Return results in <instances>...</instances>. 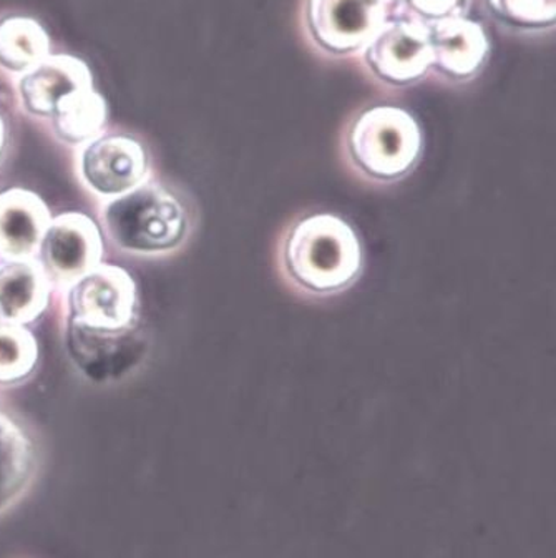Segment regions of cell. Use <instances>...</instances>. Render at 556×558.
Masks as SVG:
<instances>
[{
    "label": "cell",
    "instance_id": "cell-1",
    "mask_svg": "<svg viewBox=\"0 0 556 558\" xmlns=\"http://www.w3.org/2000/svg\"><path fill=\"white\" fill-rule=\"evenodd\" d=\"M275 268L294 296L326 301L348 293L364 271V246L338 214L314 209L295 215L279 231Z\"/></svg>",
    "mask_w": 556,
    "mask_h": 558
},
{
    "label": "cell",
    "instance_id": "cell-2",
    "mask_svg": "<svg viewBox=\"0 0 556 558\" xmlns=\"http://www.w3.org/2000/svg\"><path fill=\"white\" fill-rule=\"evenodd\" d=\"M424 136L412 113L374 105L355 116L342 138V161L352 179L371 189H390L414 173Z\"/></svg>",
    "mask_w": 556,
    "mask_h": 558
},
{
    "label": "cell",
    "instance_id": "cell-3",
    "mask_svg": "<svg viewBox=\"0 0 556 558\" xmlns=\"http://www.w3.org/2000/svg\"><path fill=\"white\" fill-rule=\"evenodd\" d=\"M111 238L130 252L164 253L186 238L190 218L183 203L157 185L136 186L105 211Z\"/></svg>",
    "mask_w": 556,
    "mask_h": 558
},
{
    "label": "cell",
    "instance_id": "cell-4",
    "mask_svg": "<svg viewBox=\"0 0 556 558\" xmlns=\"http://www.w3.org/2000/svg\"><path fill=\"white\" fill-rule=\"evenodd\" d=\"M307 22L324 49L348 53L371 43L383 27L384 5L377 0H310Z\"/></svg>",
    "mask_w": 556,
    "mask_h": 558
},
{
    "label": "cell",
    "instance_id": "cell-5",
    "mask_svg": "<svg viewBox=\"0 0 556 558\" xmlns=\"http://www.w3.org/2000/svg\"><path fill=\"white\" fill-rule=\"evenodd\" d=\"M367 60L390 84L419 81L434 63L428 28L407 21L384 24L368 43Z\"/></svg>",
    "mask_w": 556,
    "mask_h": 558
},
{
    "label": "cell",
    "instance_id": "cell-6",
    "mask_svg": "<svg viewBox=\"0 0 556 558\" xmlns=\"http://www.w3.org/2000/svg\"><path fill=\"white\" fill-rule=\"evenodd\" d=\"M135 288L119 268H95L73 288V319L97 329H120L133 323Z\"/></svg>",
    "mask_w": 556,
    "mask_h": 558
},
{
    "label": "cell",
    "instance_id": "cell-7",
    "mask_svg": "<svg viewBox=\"0 0 556 558\" xmlns=\"http://www.w3.org/2000/svg\"><path fill=\"white\" fill-rule=\"evenodd\" d=\"M100 236L81 215L59 218L43 238V262L57 281H72L95 269L100 258Z\"/></svg>",
    "mask_w": 556,
    "mask_h": 558
},
{
    "label": "cell",
    "instance_id": "cell-8",
    "mask_svg": "<svg viewBox=\"0 0 556 558\" xmlns=\"http://www.w3.org/2000/svg\"><path fill=\"white\" fill-rule=\"evenodd\" d=\"M145 168L142 147L126 136L98 140L85 150L82 158L85 182L101 195H119L136 189Z\"/></svg>",
    "mask_w": 556,
    "mask_h": 558
},
{
    "label": "cell",
    "instance_id": "cell-9",
    "mask_svg": "<svg viewBox=\"0 0 556 558\" xmlns=\"http://www.w3.org/2000/svg\"><path fill=\"white\" fill-rule=\"evenodd\" d=\"M428 34L434 63L450 77H472L487 60L491 44L479 22L462 15L440 19Z\"/></svg>",
    "mask_w": 556,
    "mask_h": 558
},
{
    "label": "cell",
    "instance_id": "cell-10",
    "mask_svg": "<svg viewBox=\"0 0 556 558\" xmlns=\"http://www.w3.org/2000/svg\"><path fill=\"white\" fill-rule=\"evenodd\" d=\"M39 472V459L27 430L0 411V517L21 506Z\"/></svg>",
    "mask_w": 556,
    "mask_h": 558
},
{
    "label": "cell",
    "instance_id": "cell-11",
    "mask_svg": "<svg viewBox=\"0 0 556 558\" xmlns=\"http://www.w3.org/2000/svg\"><path fill=\"white\" fill-rule=\"evenodd\" d=\"M87 87H92L87 66L69 56L40 62L21 84L25 107L37 116H52L63 97Z\"/></svg>",
    "mask_w": 556,
    "mask_h": 558
},
{
    "label": "cell",
    "instance_id": "cell-12",
    "mask_svg": "<svg viewBox=\"0 0 556 558\" xmlns=\"http://www.w3.org/2000/svg\"><path fill=\"white\" fill-rule=\"evenodd\" d=\"M46 231L47 214L39 199L21 190L0 195V255L9 259L32 255Z\"/></svg>",
    "mask_w": 556,
    "mask_h": 558
},
{
    "label": "cell",
    "instance_id": "cell-13",
    "mask_svg": "<svg viewBox=\"0 0 556 558\" xmlns=\"http://www.w3.org/2000/svg\"><path fill=\"white\" fill-rule=\"evenodd\" d=\"M46 284L35 266L24 262L0 263V319L25 323L39 316L46 306Z\"/></svg>",
    "mask_w": 556,
    "mask_h": 558
},
{
    "label": "cell",
    "instance_id": "cell-14",
    "mask_svg": "<svg viewBox=\"0 0 556 558\" xmlns=\"http://www.w3.org/2000/svg\"><path fill=\"white\" fill-rule=\"evenodd\" d=\"M72 348L78 361L88 373H111L110 367L119 369L117 360H133L136 338L133 323L120 329H97L73 319Z\"/></svg>",
    "mask_w": 556,
    "mask_h": 558
},
{
    "label": "cell",
    "instance_id": "cell-15",
    "mask_svg": "<svg viewBox=\"0 0 556 558\" xmlns=\"http://www.w3.org/2000/svg\"><path fill=\"white\" fill-rule=\"evenodd\" d=\"M49 56V39L37 22L9 17L0 22V63L11 70H28Z\"/></svg>",
    "mask_w": 556,
    "mask_h": 558
},
{
    "label": "cell",
    "instance_id": "cell-16",
    "mask_svg": "<svg viewBox=\"0 0 556 558\" xmlns=\"http://www.w3.org/2000/svg\"><path fill=\"white\" fill-rule=\"evenodd\" d=\"M52 116L60 136L69 142H84L104 126L107 110L104 98L87 87L63 97Z\"/></svg>",
    "mask_w": 556,
    "mask_h": 558
},
{
    "label": "cell",
    "instance_id": "cell-17",
    "mask_svg": "<svg viewBox=\"0 0 556 558\" xmlns=\"http://www.w3.org/2000/svg\"><path fill=\"white\" fill-rule=\"evenodd\" d=\"M37 361L34 339L24 329L0 323V383H14L31 373Z\"/></svg>",
    "mask_w": 556,
    "mask_h": 558
},
{
    "label": "cell",
    "instance_id": "cell-18",
    "mask_svg": "<svg viewBox=\"0 0 556 558\" xmlns=\"http://www.w3.org/2000/svg\"><path fill=\"white\" fill-rule=\"evenodd\" d=\"M491 8L511 24H552L556 15V0H488Z\"/></svg>",
    "mask_w": 556,
    "mask_h": 558
},
{
    "label": "cell",
    "instance_id": "cell-19",
    "mask_svg": "<svg viewBox=\"0 0 556 558\" xmlns=\"http://www.w3.org/2000/svg\"><path fill=\"white\" fill-rule=\"evenodd\" d=\"M412 9L425 17L440 19L460 17L469 0H409Z\"/></svg>",
    "mask_w": 556,
    "mask_h": 558
},
{
    "label": "cell",
    "instance_id": "cell-20",
    "mask_svg": "<svg viewBox=\"0 0 556 558\" xmlns=\"http://www.w3.org/2000/svg\"><path fill=\"white\" fill-rule=\"evenodd\" d=\"M2 145H4V126L0 122V150H2Z\"/></svg>",
    "mask_w": 556,
    "mask_h": 558
},
{
    "label": "cell",
    "instance_id": "cell-21",
    "mask_svg": "<svg viewBox=\"0 0 556 558\" xmlns=\"http://www.w3.org/2000/svg\"><path fill=\"white\" fill-rule=\"evenodd\" d=\"M377 2H379L380 5H384L390 4V2H396V0H377Z\"/></svg>",
    "mask_w": 556,
    "mask_h": 558
}]
</instances>
